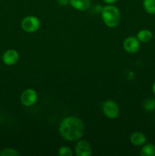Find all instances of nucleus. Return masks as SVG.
I'll list each match as a JSON object with an SVG mask.
<instances>
[{
    "mask_svg": "<svg viewBox=\"0 0 155 156\" xmlns=\"http://www.w3.org/2000/svg\"><path fill=\"white\" fill-rule=\"evenodd\" d=\"M152 91H153V94L155 95V82H153V85H152Z\"/></svg>",
    "mask_w": 155,
    "mask_h": 156,
    "instance_id": "nucleus-20",
    "label": "nucleus"
},
{
    "mask_svg": "<svg viewBox=\"0 0 155 156\" xmlns=\"http://www.w3.org/2000/svg\"><path fill=\"white\" fill-rule=\"evenodd\" d=\"M102 110L106 117L109 119H115L119 117L120 113L118 104L112 100H107L103 103Z\"/></svg>",
    "mask_w": 155,
    "mask_h": 156,
    "instance_id": "nucleus-4",
    "label": "nucleus"
},
{
    "mask_svg": "<svg viewBox=\"0 0 155 156\" xmlns=\"http://www.w3.org/2000/svg\"><path fill=\"white\" fill-rule=\"evenodd\" d=\"M59 132L61 136L67 141H78L84 134V123L79 117L69 116L62 119L59 124Z\"/></svg>",
    "mask_w": 155,
    "mask_h": 156,
    "instance_id": "nucleus-1",
    "label": "nucleus"
},
{
    "mask_svg": "<svg viewBox=\"0 0 155 156\" xmlns=\"http://www.w3.org/2000/svg\"><path fill=\"white\" fill-rule=\"evenodd\" d=\"M38 99L37 92L33 88H26L21 94V103L25 107L33 106Z\"/></svg>",
    "mask_w": 155,
    "mask_h": 156,
    "instance_id": "nucleus-5",
    "label": "nucleus"
},
{
    "mask_svg": "<svg viewBox=\"0 0 155 156\" xmlns=\"http://www.w3.org/2000/svg\"><path fill=\"white\" fill-rule=\"evenodd\" d=\"M143 7L146 12L150 15H154L155 0H143Z\"/></svg>",
    "mask_w": 155,
    "mask_h": 156,
    "instance_id": "nucleus-13",
    "label": "nucleus"
},
{
    "mask_svg": "<svg viewBox=\"0 0 155 156\" xmlns=\"http://www.w3.org/2000/svg\"><path fill=\"white\" fill-rule=\"evenodd\" d=\"M58 155L59 156H72L73 152L71 149L68 146H61L58 150Z\"/></svg>",
    "mask_w": 155,
    "mask_h": 156,
    "instance_id": "nucleus-15",
    "label": "nucleus"
},
{
    "mask_svg": "<svg viewBox=\"0 0 155 156\" xmlns=\"http://www.w3.org/2000/svg\"><path fill=\"white\" fill-rule=\"evenodd\" d=\"M0 118H1V117H0Z\"/></svg>",
    "mask_w": 155,
    "mask_h": 156,
    "instance_id": "nucleus-21",
    "label": "nucleus"
},
{
    "mask_svg": "<svg viewBox=\"0 0 155 156\" xmlns=\"http://www.w3.org/2000/svg\"><path fill=\"white\" fill-rule=\"evenodd\" d=\"M140 155L141 156H155V145L147 143L142 146Z\"/></svg>",
    "mask_w": 155,
    "mask_h": 156,
    "instance_id": "nucleus-12",
    "label": "nucleus"
},
{
    "mask_svg": "<svg viewBox=\"0 0 155 156\" xmlns=\"http://www.w3.org/2000/svg\"><path fill=\"white\" fill-rule=\"evenodd\" d=\"M74 153L78 156L92 155V148L91 144L86 140H78L74 147Z\"/></svg>",
    "mask_w": 155,
    "mask_h": 156,
    "instance_id": "nucleus-7",
    "label": "nucleus"
},
{
    "mask_svg": "<svg viewBox=\"0 0 155 156\" xmlns=\"http://www.w3.org/2000/svg\"><path fill=\"white\" fill-rule=\"evenodd\" d=\"M143 108L147 111H152L155 109V99L148 98L146 99L143 104Z\"/></svg>",
    "mask_w": 155,
    "mask_h": 156,
    "instance_id": "nucleus-14",
    "label": "nucleus"
},
{
    "mask_svg": "<svg viewBox=\"0 0 155 156\" xmlns=\"http://www.w3.org/2000/svg\"><path fill=\"white\" fill-rule=\"evenodd\" d=\"M136 37L141 43H148L153 38V34L150 30L143 29L139 30L136 35Z\"/></svg>",
    "mask_w": 155,
    "mask_h": 156,
    "instance_id": "nucleus-11",
    "label": "nucleus"
},
{
    "mask_svg": "<svg viewBox=\"0 0 155 156\" xmlns=\"http://www.w3.org/2000/svg\"><path fill=\"white\" fill-rule=\"evenodd\" d=\"M118 0H103V2L104 3H106V5H113L115 4Z\"/></svg>",
    "mask_w": 155,
    "mask_h": 156,
    "instance_id": "nucleus-18",
    "label": "nucleus"
},
{
    "mask_svg": "<svg viewBox=\"0 0 155 156\" xmlns=\"http://www.w3.org/2000/svg\"><path fill=\"white\" fill-rule=\"evenodd\" d=\"M102 9H103V7H102L101 5H96L95 11L97 12H99V13H101Z\"/></svg>",
    "mask_w": 155,
    "mask_h": 156,
    "instance_id": "nucleus-19",
    "label": "nucleus"
},
{
    "mask_svg": "<svg viewBox=\"0 0 155 156\" xmlns=\"http://www.w3.org/2000/svg\"><path fill=\"white\" fill-rule=\"evenodd\" d=\"M57 2L58 4L62 6L67 5L68 4H69V0H57Z\"/></svg>",
    "mask_w": 155,
    "mask_h": 156,
    "instance_id": "nucleus-17",
    "label": "nucleus"
},
{
    "mask_svg": "<svg viewBox=\"0 0 155 156\" xmlns=\"http://www.w3.org/2000/svg\"><path fill=\"white\" fill-rule=\"evenodd\" d=\"M101 18L104 24L109 28L117 27L121 20L119 10L113 5H106L103 7Z\"/></svg>",
    "mask_w": 155,
    "mask_h": 156,
    "instance_id": "nucleus-2",
    "label": "nucleus"
},
{
    "mask_svg": "<svg viewBox=\"0 0 155 156\" xmlns=\"http://www.w3.org/2000/svg\"><path fill=\"white\" fill-rule=\"evenodd\" d=\"M129 140L130 143L135 146H142L147 142L146 136L142 132H138V131L132 133L129 137Z\"/></svg>",
    "mask_w": 155,
    "mask_h": 156,
    "instance_id": "nucleus-9",
    "label": "nucleus"
},
{
    "mask_svg": "<svg viewBox=\"0 0 155 156\" xmlns=\"http://www.w3.org/2000/svg\"><path fill=\"white\" fill-rule=\"evenodd\" d=\"M21 154L15 149H12V148H6L4 149L2 152L0 153L1 156H18Z\"/></svg>",
    "mask_w": 155,
    "mask_h": 156,
    "instance_id": "nucleus-16",
    "label": "nucleus"
},
{
    "mask_svg": "<svg viewBox=\"0 0 155 156\" xmlns=\"http://www.w3.org/2000/svg\"><path fill=\"white\" fill-rule=\"evenodd\" d=\"M41 25L39 18L33 15L24 17L21 22V27L27 33H34L40 29Z\"/></svg>",
    "mask_w": 155,
    "mask_h": 156,
    "instance_id": "nucleus-3",
    "label": "nucleus"
},
{
    "mask_svg": "<svg viewBox=\"0 0 155 156\" xmlns=\"http://www.w3.org/2000/svg\"><path fill=\"white\" fill-rule=\"evenodd\" d=\"M19 53L14 49L8 50L3 53L2 56L3 63L7 66L15 65L19 60Z\"/></svg>",
    "mask_w": 155,
    "mask_h": 156,
    "instance_id": "nucleus-8",
    "label": "nucleus"
},
{
    "mask_svg": "<svg viewBox=\"0 0 155 156\" xmlns=\"http://www.w3.org/2000/svg\"><path fill=\"white\" fill-rule=\"evenodd\" d=\"M91 0H69V5L75 10L84 12L90 8Z\"/></svg>",
    "mask_w": 155,
    "mask_h": 156,
    "instance_id": "nucleus-10",
    "label": "nucleus"
},
{
    "mask_svg": "<svg viewBox=\"0 0 155 156\" xmlns=\"http://www.w3.org/2000/svg\"><path fill=\"white\" fill-rule=\"evenodd\" d=\"M141 42L136 37H128L123 41V48L129 53H135L139 50Z\"/></svg>",
    "mask_w": 155,
    "mask_h": 156,
    "instance_id": "nucleus-6",
    "label": "nucleus"
}]
</instances>
